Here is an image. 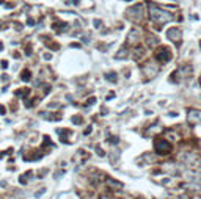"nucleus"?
I'll return each mask as SVG.
<instances>
[{"label": "nucleus", "instance_id": "nucleus-1", "mask_svg": "<svg viewBox=\"0 0 201 199\" xmlns=\"http://www.w3.org/2000/svg\"><path fill=\"white\" fill-rule=\"evenodd\" d=\"M148 13H149L151 21H154V22H157V24H167V22H170V21L173 19V16L170 14L168 11L159 8V6L154 5V3H149V5H148Z\"/></svg>", "mask_w": 201, "mask_h": 199}, {"label": "nucleus", "instance_id": "nucleus-2", "mask_svg": "<svg viewBox=\"0 0 201 199\" xmlns=\"http://www.w3.org/2000/svg\"><path fill=\"white\" fill-rule=\"evenodd\" d=\"M154 149L159 155H168L171 152V143H168L165 138H156L154 140Z\"/></svg>", "mask_w": 201, "mask_h": 199}, {"label": "nucleus", "instance_id": "nucleus-3", "mask_svg": "<svg viewBox=\"0 0 201 199\" xmlns=\"http://www.w3.org/2000/svg\"><path fill=\"white\" fill-rule=\"evenodd\" d=\"M156 60H159L160 63H168L171 60V52L168 47H159V50L156 52Z\"/></svg>", "mask_w": 201, "mask_h": 199}, {"label": "nucleus", "instance_id": "nucleus-4", "mask_svg": "<svg viewBox=\"0 0 201 199\" xmlns=\"http://www.w3.org/2000/svg\"><path fill=\"white\" fill-rule=\"evenodd\" d=\"M143 72H145L146 78H154V77L157 75V72H159V66H157L156 63L148 61V63L143 66Z\"/></svg>", "mask_w": 201, "mask_h": 199}, {"label": "nucleus", "instance_id": "nucleus-5", "mask_svg": "<svg viewBox=\"0 0 201 199\" xmlns=\"http://www.w3.org/2000/svg\"><path fill=\"white\" fill-rule=\"evenodd\" d=\"M104 183H105L110 190H113V191H123V190H124V185H123L121 182H119V180L112 179V177H105Z\"/></svg>", "mask_w": 201, "mask_h": 199}, {"label": "nucleus", "instance_id": "nucleus-6", "mask_svg": "<svg viewBox=\"0 0 201 199\" xmlns=\"http://www.w3.org/2000/svg\"><path fill=\"white\" fill-rule=\"evenodd\" d=\"M105 174L104 172H99V171H95V172H90V176H88V180L91 185H101L104 180H105Z\"/></svg>", "mask_w": 201, "mask_h": 199}, {"label": "nucleus", "instance_id": "nucleus-7", "mask_svg": "<svg viewBox=\"0 0 201 199\" xmlns=\"http://www.w3.org/2000/svg\"><path fill=\"white\" fill-rule=\"evenodd\" d=\"M138 39H140V32L137 28H132L129 32V35L126 36V44L127 46H137L138 44Z\"/></svg>", "mask_w": 201, "mask_h": 199}, {"label": "nucleus", "instance_id": "nucleus-8", "mask_svg": "<svg viewBox=\"0 0 201 199\" xmlns=\"http://www.w3.org/2000/svg\"><path fill=\"white\" fill-rule=\"evenodd\" d=\"M167 38L170 39V41H173V43H181V39H182V35H181V30L179 28H175V27H173V28H170L168 32H167Z\"/></svg>", "mask_w": 201, "mask_h": 199}, {"label": "nucleus", "instance_id": "nucleus-9", "mask_svg": "<svg viewBox=\"0 0 201 199\" xmlns=\"http://www.w3.org/2000/svg\"><path fill=\"white\" fill-rule=\"evenodd\" d=\"M187 121L192 122V124L201 122V110H196V108L189 110V111H187Z\"/></svg>", "mask_w": 201, "mask_h": 199}, {"label": "nucleus", "instance_id": "nucleus-10", "mask_svg": "<svg viewBox=\"0 0 201 199\" xmlns=\"http://www.w3.org/2000/svg\"><path fill=\"white\" fill-rule=\"evenodd\" d=\"M179 160L181 162H184V163H195V160H198V157H196V154H193V152H182L181 155H179Z\"/></svg>", "mask_w": 201, "mask_h": 199}, {"label": "nucleus", "instance_id": "nucleus-11", "mask_svg": "<svg viewBox=\"0 0 201 199\" xmlns=\"http://www.w3.org/2000/svg\"><path fill=\"white\" fill-rule=\"evenodd\" d=\"M129 55V49L126 47V44L121 47V49H119L118 52H116V54H115V58L116 60H126V57Z\"/></svg>", "mask_w": 201, "mask_h": 199}, {"label": "nucleus", "instance_id": "nucleus-12", "mask_svg": "<svg viewBox=\"0 0 201 199\" xmlns=\"http://www.w3.org/2000/svg\"><path fill=\"white\" fill-rule=\"evenodd\" d=\"M157 44H159V38L156 35H148V36H146V46H148V47H154Z\"/></svg>", "mask_w": 201, "mask_h": 199}, {"label": "nucleus", "instance_id": "nucleus-13", "mask_svg": "<svg viewBox=\"0 0 201 199\" xmlns=\"http://www.w3.org/2000/svg\"><path fill=\"white\" fill-rule=\"evenodd\" d=\"M164 138H165V140H167L168 143H170V141H176V140H179L178 133H175V132H173V130H168V132H167V135H165Z\"/></svg>", "mask_w": 201, "mask_h": 199}, {"label": "nucleus", "instance_id": "nucleus-14", "mask_svg": "<svg viewBox=\"0 0 201 199\" xmlns=\"http://www.w3.org/2000/svg\"><path fill=\"white\" fill-rule=\"evenodd\" d=\"M192 72V66H181V68L178 69V74H181V75H189Z\"/></svg>", "mask_w": 201, "mask_h": 199}, {"label": "nucleus", "instance_id": "nucleus-15", "mask_svg": "<svg viewBox=\"0 0 201 199\" xmlns=\"http://www.w3.org/2000/svg\"><path fill=\"white\" fill-rule=\"evenodd\" d=\"M21 78H22V82H29L30 78H32V72L29 69H25L22 74H21Z\"/></svg>", "mask_w": 201, "mask_h": 199}, {"label": "nucleus", "instance_id": "nucleus-16", "mask_svg": "<svg viewBox=\"0 0 201 199\" xmlns=\"http://www.w3.org/2000/svg\"><path fill=\"white\" fill-rule=\"evenodd\" d=\"M119 154H121V152H119V149H116V148H115V154H113V152L110 154L112 163H116V162H118V158H119Z\"/></svg>", "mask_w": 201, "mask_h": 199}, {"label": "nucleus", "instance_id": "nucleus-17", "mask_svg": "<svg viewBox=\"0 0 201 199\" xmlns=\"http://www.w3.org/2000/svg\"><path fill=\"white\" fill-rule=\"evenodd\" d=\"M104 77H105L109 82H116V80H118V77H116V74H115V72H113V74H105Z\"/></svg>", "mask_w": 201, "mask_h": 199}, {"label": "nucleus", "instance_id": "nucleus-18", "mask_svg": "<svg viewBox=\"0 0 201 199\" xmlns=\"http://www.w3.org/2000/svg\"><path fill=\"white\" fill-rule=\"evenodd\" d=\"M133 54H135V57H137V58H140V57H143V55H145V49H143V47H137Z\"/></svg>", "mask_w": 201, "mask_h": 199}, {"label": "nucleus", "instance_id": "nucleus-19", "mask_svg": "<svg viewBox=\"0 0 201 199\" xmlns=\"http://www.w3.org/2000/svg\"><path fill=\"white\" fill-rule=\"evenodd\" d=\"M30 174H32V172H30V171H27V174H24V176L19 177V182H21V183H27V179L30 177Z\"/></svg>", "mask_w": 201, "mask_h": 199}, {"label": "nucleus", "instance_id": "nucleus-20", "mask_svg": "<svg viewBox=\"0 0 201 199\" xmlns=\"http://www.w3.org/2000/svg\"><path fill=\"white\" fill-rule=\"evenodd\" d=\"M98 199H113V197H112L110 193H101V194L98 196Z\"/></svg>", "mask_w": 201, "mask_h": 199}, {"label": "nucleus", "instance_id": "nucleus-21", "mask_svg": "<svg viewBox=\"0 0 201 199\" xmlns=\"http://www.w3.org/2000/svg\"><path fill=\"white\" fill-rule=\"evenodd\" d=\"M72 122L74 124H82V116H74L72 118Z\"/></svg>", "mask_w": 201, "mask_h": 199}, {"label": "nucleus", "instance_id": "nucleus-22", "mask_svg": "<svg viewBox=\"0 0 201 199\" xmlns=\"http://www.w3.org/2000/svg\"><path fill=\"white\" fill-rule=\"evenodd\" d=\"M46 193V188H41V190H38L36 193H35V197H41L43 194Z\"/></svg>", "mask_w": 201, "mask_h": 199}, {"label": "nucleus", "instance_id": "nucleus-23", "mask_svg": "<svg viewBox=\"0 0 201 199\" xmlns=\"http://www.w3.org/2000/svg\"><path fill=\"white\" fill-rule=\"evenodd\" d=\"M96 154H98V155H101V157H102V155H104V154H105V152H104V151H102V149H101V148H99V146H98V148H96Z\"/></svg>", "mask_w": 201, "mask_h": 199}, {"label": "nucleus", "instance_id": "nucleus-24", "mask_svg": "<svg viewBox=\"0 0 201 199\" xmlns=\"http://www.w3.org/2000/svg\"><path fill=\"white\" fill-rule=\"evenodd\" d=\"M93 22H95V27H96V28H99V27H101V25H102L99 19H95V21H93Z\"/></svg>", "mask_w": 201, "mask_h": 199}, {"label": "nucleus", "instance_id": "nucleus-25", "mask_svg": "<svg viewBox=\"0 0 201 199\" xmlns=\"http://www.w3.org/2000/svg\"><path fill=\"white\" fill-rule=\"evenodd\" d=\"M27 25H29V27H33V25H35V21H33V19H29V21H27Z\"/></svg>", "mask_w": 201, "mask_h": 199}, {"label": "nucleus", "instance_id": "nucleus-26", "mask_svg": "<svg viewBox=\"0 0 201 199\" xmlns=\"http://www.w3.org/2000/svg\"><path fill=\"white\" fill-rule=\"evenodd\" d=\"M95 102H96V99H95V97H91L90 100H87V105H93Z\"/></svg>", "mask_w": 201, "mask_h": 199}, {"label": "nucleus", "instance_id": "nucleus-27", "mask_svg": "<svg viewBox=\"0 0 201 199\" xmlns=\"http://www.w3.org/2000/svg\"><path fill=\"white\" fill-rule=\"evenodd\" d=\"M5 113H6L5 107H3V105H0V115H5Z\"/></svg>", "mask_w": 201, "mask_h": 199}, {"label": "nucleus", "instance_id": "nucleus-28", "mask_svg": "<svg viewBox=\"0 0 201 199\" xmlns=\"http://www.w3.org/2000/svg\"><path fill=\"white\" fill-rule=\"evenodd\" d=\"M91 130H93V127H91V126H90V127H87V130H85V135L91 133Z\"/></svg>", "mask_w": 201, "mask_h": 199}, {"label": "nucleus", "instance_id": "nucleus-29", "mask_svg": "<svg viewBox=\"0 0 201 199\" xmlns=\"http://www.w3.org/2000/svg\"><path fill=\"white\" fill-rule=\"evenodd\" d=\"M113 97H115V92H110L109 97H107V100H110V99H113Z\"/></svg>", "mask_w": 201, "mask_h": 199}, {"label": "nucleus", "instance_id": "nucleus-30", "mask_svg": "<svg viewBox=\"0 0 201 199\" xmlns=\"http://www.w3.org/2000/svg\"><path fill=\"white\" fill-rule=\"evenodd\" d=\"M50 58H52L50 54H44V60H50Z\"/></svg>", "mask_w": 201, "mask_h": 199}, {"label": "nucleus", "instance_id": "nucleus-31", "mask_svg": "<svg viewBox=\"0 0 201 199\" xmlns=\"http://www.w3.org/2000/svg\"><path fill=\"white\" fill-rule=\"evenodd\" d=\"M2 68H8V61H2Z\"/></svg>", "mask_w": 201, "mask_h": 199}, {"label": "nucleus", "instance_id": "nucleus-32", "mask_svg": "<svg viewBox=\"0 0 201 199\" xmlns=\"http://www.w3.org/2000/svg\"><path fill=\"white\" fill-rule=\"evenodd\" d=\"M198 166H199V168H201V160H198Z\"/></svg>", "mask_w": 201, "mask_h": 199}, {"label": "nucleus", "instance_id": "nucleus-33", "mask_svg": "<svg viewBox=\"0 0 201 199\" xmlns=\"http://www.w3.org/2000/svg\"><path fill=\"white\" fill-rule=\"evenodd\" d=\"M2 49H3V47H2V43H0V50H2Z\"/></svg>", "mask_w": 201, "mask_h": 199}, {"label": "nucleus", "instance_id": "nucleus-34", "mask_svg": "<svg viewBox=\"0 0 201 199\" xmlns=\"http://www.w3.org/2000/svg\"><path fill=\"white\" fill-rule=\"evenodd\" d=\"M0 3H2V0H0Z\"/></svg>", "mask_w": 201, "mask_h": 199}]
</instances>
